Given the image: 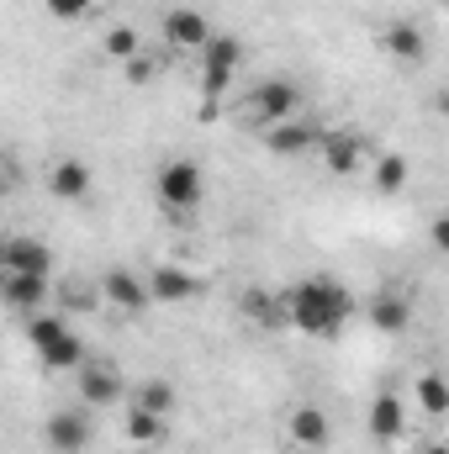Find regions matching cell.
<instances>
[{
  "label": "cell",
  "instance_id": "obj_18",
  "mask_svg": "<svg viewBox=\"0 0 449 454\" xmlns=\"http://www.w3.org/2000/svg\"><path fill=\"white\" fill-rule=\"evenodd\" d=\"M402 428H407V412H402V396H391V391H381V396L370 402V439H375V444H397V439H402Z\"/></svg>",
  "mask_w": 449,
  "mask_h": 454
},
{
  "label": "cell",
  "instance_id": "obj_26",
  "mask_svg": "<svg viewBox=\"0 0 449 454\" xmlns=\"http://www.w3.org/2000/svg\"><path fill=\"white\" fill-rule=\"evenodd\" d=\"M59 21H80V16H91L96 11V0H43Z\"/></svg>",
  "mask_w": 449,
  "mask_h": 454
},
{
  "label": "cell",
  "instance_id": "obj_27",
  "mask_svg": "<svg viewBox=\"0 0 449 454\" xmlns=\"http://www.w3.org/2000/svg\"><path fill=\"white\" fill-rule=\"evenodd\" d=\"M122 69H127V80H132V85H148V80H154V59H148V53H138V59H127Z\"/></svg>",
  "mask_w": 449,
  "mask_h": 454
},
{
  "label": "cell",
  "instance_id": "obj_30",
  "mask_svg": "<svg viewBox=\"0 0 449 454\" xmlns=\"http://www.w3.org/2000/svg\"><path fill=\"white\" fill-rule=\"evenodd\" d=\"M423 454H449V444H423Z\"/></svg>",
  "mask_w": 449,
  "mask_h": 454
},
{
  "label": "cell",
  "instance_id": "obj_15",
  "mask_svg": "<svg viewBox=\"0 0 449 454\" xmlns=\"http://www.w3.org/2000/svg\"><path fill=\"white\" fill-rule=\"evenodd\" d=\"M381 48H386L397 64H423V59H429V37H423V27H413V21H391V27L381 32Z\"/></svg>",
  "mask_w": 449,
  "mask_h": 454
},
{
  "label": "cell",
  "instance_id": "obj_7",
  "mask_svg": "<svg viewBox=\"0 0 449 454\" xmlns=\"http://www.w3.org/2000/svg\"><path fill=\"white\" fill-rule=\"evenodd\" d=\"M164 37H169V48H185V53H207V43H212L217 32H212V21H207L201 11L180 5V11H164Z\"/></svg>",
  "mask_w": 449,
  "mask_h": 454
},
{
  "label": "cell",
  "instance_id": "obj_28",
  "mask_svg": "<svg viewBox=\"0 0 449 454\" xmlns=\"http://www.w3.org/2000/svg\"><path fill=\"white\" fill-rule=\"evenodd\" d=\"M64 301H69V307H96V301H106V296H101V291H91V286H69V291H64Z\"/></svg>",
  "mask_w": 449,
  "mask_h": 454
},
{
  "label": "cell",
  "instance_id": "obj_6",
  "mask_svg": "<svg viewBox=\"0 0 449 454\" xmlns=\"http://www.w3.org/2000/svg\"><path fill=\"white\" fill-rule=\"evenodd\" d=\"M101 296H106V307L127 312V317L148 312V301H154V291H148V275H138V270H122V264H112V270L101 275Z\"/></svg>",
  "mask_w": 449,
  "mask_h": 454
},
{
  "label": "cell",
  "instance_id": "obj_23",
  "mask_svg": "<svg viewBox=\"0 0 449 454\" xmlns=\"http://www.w3.org/2000/svg\"><path fill=\"white\" fill-rule=\"evenodd\" d=\"M164 428H169V418H159V412H148V407H127V439L132 444H159L164 439Z\"/></svg>",
  "mask_w": 449,
  "mask_h": 454
},
{
  "label": "cell",
  "instance_id": "obj_8",
  "mask_svg": "<svg viewBox=\"0 0 449 454\" xmlns=\"http://www.w3.org/2000/svg\"><path fill=\"white\" fill-rule=\"evenodd\" d=\"M0 270L5 275H48L53 270V248L43 243V238H5V248H0Z\"/></svg>",
  "mask_w": 449,
  "mask_h": 454
},
{
  "label": "cell",
  "instance_id": "obj_10",
  "mask_svg": "<svg viewBox=\"0 0 449 454\" xmlns=\"http://www.w3.org/2000/svg\"><path fill=\"white\" fill-rule=\"evenodd\" d=\"M75 380H80V396L91 402V407H112L127 396V386H122V375H116L106 359H85L80 370H75Z\"/></svg>",
  "mask_w": 449,
  "mask_h": 454
},
{
  "label": "cell",
  "instance_id": "obj_4",
  "mask_svg": "<svg viewBox=\"0 0 449 454\" xmlns=\"http://www.w3.org/2000/svg\"><path fill=\"white\" fill-rule=\"evenodd\" d=\"M154 191H159V207H164V212H191V207L207 196V175H201L196 159H169V164L159 169Z\"/></svg>",
  "mask_w": 449,
  "mask_h": 454
},
{
  "label": "cell",
  "instance_id": "obj_24",
  "mask_svg": "<svg viewBox=\"0 0 449 454\" xmlns=\"http://www.w3.org/2000/svg\"><path fill=\"white\" fill-rule=\"evenodd\" d=\"M132 402L148 407V412H159V418H169V412H175V386H169V380H143V386L132 391Z\"/></svg>",
  "mask_w": 449,
  "mask_h": 454
},
{
  "label": "cell",
  "instance_id": "obj_21",
  "mask_svg": "<svg viewBox=\"0 0 449 454\" xmlns=\"http://www.w3.org/2000/svg\"><path fill=\"white\" fill-rule=\"evenodd\" d=\"M407 175H413V164H407L402 153H381V159H375V169H370V180H375V191H381V196H397V191L407 185Z\"/></svg>",
  "mask_w": 449,
  "mask_h": 454
},
{
  "label": "cell",
  "instance_id": "obj_29",
  "mask_svg": "<svg viewBox=\"0 0 449 454\" xmlns=\"http://www.w3.org/2000/svg\"><path fill=\"white\" fill-rule=\"evenodd\" d=\"M429 238H434V248H439V254H449V212H439V217L429 223Z\"/></svg>",
  "mask_w": 449,
  "mask_h": 454
},
{
  "label": "cell",
  "instance_id": "obj_22",
  "mask_svg": "<svg viewBox=\"0 0 449 454\" xmlns=\"http://www.w3.org/2000/svg\"><path fill=\"white\" fill-rule=\"evenodd\" d=\"M238 312L248 323H286V296H264V291H243L238 296Z\"/></svg>",
  "mask_w": 449,
  "mask_h": 454
},
{
  "label": "cell",
  "instance_id": "obj_5",
  "mask_svg": "<svg viewBox=\"0 0 449 454\" xmlns=\"http://www.w3.org/2000/svg\"><path fill=\"white\" fill-rule=\"evenodd\" d=\"M302 106V85H291V80H259L248 96H243V112L248 121H259V127H275V121H291Z\"/></svg>",
  "mask_w": 449,
  "mask_h": 454
},
{
  "label": "cell",
  "instance_id": "obj_1",
  "mask_svg": "<svg viewBox=\"0 0 449 454\" xmlns=\"http://www.w3.org/2000/svg\"><path fill=\"white\" fill-rule=\"evenodd\" d=\"M349 312H354V296L338 280H328V275H307V280H296L286 291V323L296 333H307V339H334V333H343Z\"/></svg>",
  "mask_w": 449,
  "mask_h": 454
},
{
  "label": "cell",
  "instance_id": "obj_13",
  "mask_svg": "<svg viewBox=\"0 0 449 454\" xmlns=\"http://www.w3.org/2000/svg\"><path fill=\"white\" fill-rule=\"evenodd\" d=\"M286 434H291V444L296 450H328V439H334V428H328V412L323 407H296L291 418H286Z\"/></svg>",
  "mask_w": 449,
  "mask_h": 454
},
{
  "label": "cell",
  "instance_id": "obj_9",
  "mask_svg": "<svg viewBox=\"0 0 449 454\" xmlns=\"http://www.w3.org/2000/svg\"><path fill=\"white\" fill-rule=\"evenodd\" d=\"M43 439H48L59 454H80L85 444H91V412H85V407H64V412H53V418L43 423Z\"/></svg>",
  "mask_w": 449,
  "mask_h": 454
},
{
  "label": "cell",
  "instance_id": "obj_11",
  "mask_svg": "<svg viewBox=\"0 0 449 454\" xmlns=\"http://www.w3.org/2000/svg\"><path fill=\"white\" fill-rule=\"evenodd\" d=\"M148 291H154V301L180 307V301H196L201 280H196L191 270H180V264H154V270H148Z\"/></svg>",
  "mask_w": 449,
  "mask_h": 454
},
{
  "label": "cell",
  "instance_id": "obj_19",
  "mask_svg": "<svg viewBox=\"0 0 449 454\" xmlns=\"http://www.w3.org/2000/svg\"><path fill=\"white\" fill-rule=\"evenodd\" d=\"M370 323H375V333H402L407 323H413V307H407V296H375L370 301Z\"/></svg>",
  "mask_w": 449,
  "mask_h": 454
},
{
  "label": "cell",
  "instance_id": "obj_3",
  "mask_svg": "<svg viewBox=\"0 0 449 454\" xmlns=\"http://www.w3.org/2000/svg\"><path fill=\"white\" fill-rule=\"evenodd\" d=\"M238 64H243V43H238L232 32H217V37L207 43V53H201V96H207L201 121H212V116H217V101H223V90L232 85Z\"/></svg>",
  "mask_w": 449,
  "mask_h": 454
},
{
  "label": "cell",
  "instance_id": "obj_31",
  "mask_svg": "<svg viewBox=\"0 0 449 454\" xmlns=\"http://www.w3.org/2000/svg\"><path fill=\"white\" fill-rule=\"evenodd\" d=\"M439 5H445V11H449V0H439Z\"/></svg>",
  "mask_w": 449,
  "mask_h": 454
},
{
  "label": "cell",
  "instance_id": "obj_2",
  "mask_svg": "<svg viewBox=\"0 0 449 454\" xmlns=\"http://www.w3.org/2000/svg\"><path fill=\"white\" fill-rule=\"evenodd\" d=\"M27 339H32V348L43 354L48 370H80V364H85V339H80L59 312L27 317Z\"/></svg>",
  "mask_w": 449,
  "mask_h": 454
},
{
  "label": "cell",
  "instance_id": "obj_17",
  "mask_svg": "<svg viewBox=\"0 0 449 454\" xmlns=\"http://www.w3.org/2000/svg\"><path fill=\"white\" fill-rule=\"evenodd\" d=\"M318 148H323V164H328L334 175H354V169H359V159H365V137H359V132H349V127H343V132H323V143H318Z\"/></svg>",
  "mask_w": 449,
  "mask_h": 454
},
{
  "label": "cell",
  "instance_id": "obj_25",
  "mask_svg": "<svg viewBox=\"0 0 449 454\" xmlns=\"http://www.w3.org/2000/svg\"><path fill=\"white\" fill-rule=\"evenodd\" d=\"M106 53L127 64V59H138V53H143V43H138V32H132V27H112V32H106Z\"/></svg>",
  "mask_w": 449,
  "mask_h": 454
},
{
  "label": "cell",
  "instance_id": "obj_16",
  "mask_svg": "<svg viewBox=\"0 0 449 454\" xmlns=\"http://www.w3.org/2000/svg\"><path fill=\"white\" fill-rule=\"evenodd\" d=\"M318 143H323V137H318L307 121H296V116H291V121L264 127V148H270V153H280V159H296V153H307V148H318Z\"/></svg>",
  "mask_w": 449,
  "mask_h": 454
},
{
  "label": "cell",
  "instance_id": "obj_12",
  "mask_svg": "<svg viewBox=\"0 0 449 454\" xmlns=\"http://www.w3.org/2000/svg\"><path fill=\"white\" fill-rule=\"evenodd\" d=\"M0 296H5L11 312L37 317V312L48 307V275H5V280H0Z\"/></svg>",
  "mask_w": 449,
  "mask_h": 454
},
{
  "label": "cell",
  "instance_id": "obj_20",
  "mask_svg": "<svg viewBox=\"0 0 449 454\" xmlns=\"http://www.w3.org/2000/svg\"><path fill=\"white\" fill-rule=\"evenodd\" d=\"M413 396L423 402V412H429V418H445V412H449V380L439 375V370H423V375L413 380Z\"/></svg>",
  "mask_w": 449,
  "mask_h": 454
},
{
  "label": "cell",
  "instance_id": "obj_14",
  "mask_svg": "<svg viewBox=\"0 0 449 454\" xmlns=\"http://www.w3.org/2000/svg\"><path fill=\"white\" fill-rule=\"evenodd\" d=\"M91 185H96V175H91L85 159H59V164L48 169V191H53L59 201H85Z\"/></svg>",
  "mask_w": 449,
  "mask_h": 454
}]
</instances>
